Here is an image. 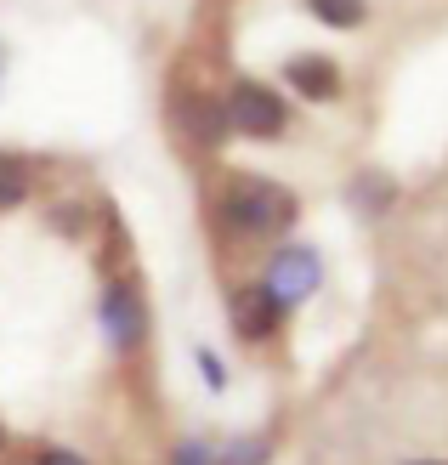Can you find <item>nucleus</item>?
<instances>
[{"instance_id":"obj_1","label":"nucleus","mask_w":448,"mask_h":465,"mask_svg":"<svg viewBox=\"0 0 448 465\" xmlns=\"http://www.w3.org/2000/svg\"><path fill=\"white\" fill-rule=\"evenodd\" d=\"M295 222V193L278 188L273 176H222L210 193V232L227 250L273 244Z\"/></svg>"},{"instance_id":"obj_2","label":"nucleus","mask_w":448,"mask_h":465,"mask_svg":"<svg viewBox=\"0 0 448 465\" xmlns=\"http://www.w3.org/2000/svg\"><path fill=\"white\" fill-rule=\"evenodd\" d=\"M164 120H171V131L194 153H210V148H222L227 136H233L227 108H222V91L194 85V80H171V91H164Z\"/></svg>"},{"instance_id":"obj_3","label":"nucleus","mask_w":448,"mask_h":465,"mask_svg":"<svg viewBox=\"0 0 448 465\" xmlns=\"http://www.w3.org/2000/svg\"><path fill=\"white\" fill-rule=\"evenodd\" d=\"M97 323L114 352H143L154 341V312H148V295L131 272H114L108 290H103V307H97Z\"/></svg>"},{"instance_id":"obj_4","label":"nucleus","mask_w":448,"mask_h":465,"mask_svg":"<svg viewBox=\"0 0 448 465\" xmlns=\"http://www.w3.org/2000/svg\"><path fill=\"white\" fill-rule=\"evenodd\" d=\"M222 108H227V125H233V136L278 143V136L290 131V103L278 97L273 85H262V80H227V91H222Z\"/></svg>"},{"instance_id":"obj_5","label":"nucleus","mask_w":448,"mask_h":465,"mask_svg":"<svg viewBox=\"0 0 448 465\" xmlns=\"http://www.w3.org/2000/svg\"><path fill=\"white\" fill-rule=\"evenodd\" d=\"M227 323L244 346H278V335H284V323H290V307L250 278V284H239L227 295Z\"/></svg>"},{"instance_id":"obj_6","label":"nucleus","mask_w":448,"mask_h":465,"mask_svg":"<svg viewBox=\"0 0 448 465\" xmlns=\"http://www.w3.org/2000/svg\"><path fill=\"white\" fill-rule=\"evenodd\" d=\"M318 278H324L318 255L301 250V244H284V250H267V262H262V272H255V284H262L267 295H278L284 307H295V301H306V295L318 290Z\"/></svg>"},{"instance_id":"obj_7","label":"nucleus","mask_w":448,"mask_h":465,"mask_svg":"<svg viewBox=\"0 0 448 465\" xmlns=\"http://www.w3.org/2000/svg\"><path fill=\"white\" fill-rule=\"evenodd\" d=\"M290 80H295V91H306V97H318V103L341 97V68L329 63V57H295L290 63Z\"/></svg>"},{"instance_id":"obj_8","label":"nucleus","mask_w":448,"mask_h":465,"mask_svg":"<svg viewBox=\"0 0 448 465\" xmlns=\"http://www.w3.org/2000/svg\"><path fill=\"white\" fill-rule=\"evenodd\" d=\"M29 193H35V159L0 153V216L17 211V204H29Z\"/></svg>"},{"instance_id":"obj_9","label":"nucleus","mask_w":448,"mask_h":465,"mask_svg":"<svg viewBox=\"0 0 448 465\" xmlns=\"http://www.w3.org/2000/svg\"><path fill=\"white\" fill-rule=\"evenodd\" d=\"M306 12L318 23H329V29H352V23H363L369 0H306Z\"/></svg>"},{"instance_id":"obj_10","label":"nucleus","mask_w":448,"mask_h":465,"mask_svg":"<svg viewBox=\"0 0 448 465\" xmlns=\"http://www.w3.org/2000/svg\"><path fill=\"white\" fill-rule=\"evenodd\" d=\"M267 460V443L262 437H233V443L216 454V465H262Z\"/></svg>"},{"instance_id":"obj_11","label":"nucleus","mask_w":448,"mask_h":465,"mask_svg":"<svg viewBox=\"0 0 448 465\" xmlns=\"http://www.w3.org/2000/svg\"><path fill=\"white\" fill-rule=\"evenodd\" d=\"M45 227H52V232H63V239H80L85 211H80L75 199H63V204H52V216H45Z\"/></svg>"},{"instance_id":"obj_12","label":"nucleus","mask_w":448,"mask_h":465,"mask_svg":"<svg viewBox=\"0 0 448 465\" xmlns=\"http://www.w3.org/2000/svg\"><path fill=\"white\" fill-rule=\"evenodd\" d=\"M171 465H216V454L187 437V443H176V449H171Z\"/></svg>"},{"instance_id":"obj_13","label":"nucleus","mask_w":448,"mask_h":465,"mask_svg":"<svg viewBox=\"0 0 448 465\" xmlns=\"http://www.w3.org/2000/svg\"><path fill=\"white\" fill-rule=\"evenodd\" d=\"M29 465H85L75 449H63V443H45V449H35L29 454Z\"/></svg>"},{"instance_id":"obj_14","label":"nucleus","mask_w":448,"mask_h":465,"mask_svg":"<svg viewBox=\"0 0 448 465\" xmlns=\"http://www.w3.org/2000/svg\"><path fill=\"white\" fill-rule=\"evenodd\" d=\"M409 465H443V460H409Z\"/></svg>"},{"instance_id":"obj_15","label":"nucleus","mask_w":448,"mask_h":465,"mask_svg":"<svg viewBox=\"0 0 448 465\" xmlns=\"http://www.w3.org/2000/svg\"><path fill=\"white\" fill-rule=\"evenodd\" d=\"M0 454H6V426H0Z\"/></svg>"}]
</instances>
